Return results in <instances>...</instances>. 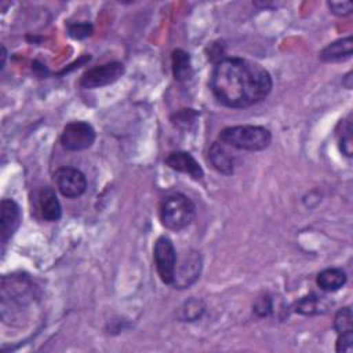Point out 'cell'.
<instances>
[{
	"mask_svg": "<svg viewBox=\"0 0 353 353\" xmlns=\"http://www.w3.org/2000/svg\"><path fill=\"white\" fill-rule=\"evenodd\" d=\"M353 54V39L352 36L342 38L326 46L320 52V60L324 62H342L350 60Z\"/></svg>",
	"mask_w": 353,
	"mask_h": 353,
	"instance_id": "obj_12",
	"label": "cell"
},
{
	"mask_svg": "<svg viewBox=\"0 0 353 353\" xmlns=\"http://www.w3.org/2000/svg\"><path fill=\"white\" fill-rule=\"evenodd\" d=\"M205 309H206V306H205L203 301L196 299V298L188 299L179 309V319L181 321H195L202 317V315L205 313Z\"/></svg>",
	"mask_w": 353,
	"mask_h": 353,
	"instance_id": "obj_17",
	"label": "cell"
},
{
	"mask_svg": "<svg viewBox=\"0 0 353 353\" xmlns=\"http://www.w3.org/2000/svg\"><path fill=\"white\" fill-rule=\"evenodd\" d=\"M210 87L220 104L232 109L253 106L268 97L272 78L260 64L244 58L220 60L212 73Z\"/></svg>",
	"mask_w": 353,
	"mask_h": 353,
	"instance_id": "obj_1",
	"label": "cell"
},
{
	"mask_svg": "<svg viewBox=\"0 0 353 353\" xmlns=\"http://www.w3.org/2000/svg\"><path fill=\"white\" fill-rule=\"evenodd\" d=\"M209 160L212 163V166L224 175H232L234 170H235V163L232 156L227 152V149L218 144L214 142L209 150Z\"/></svg>",
	"mask_w": 353,
	"mask_h": 353,
	"instance_id": "obj_14",
	"label": "cell"
},
{
	"mask_svg": "<svg viewBox=\"0 0 353 353\" xmlns=\"http://www.w3.org/2000/svg\"><path fill=\"white\" fill-rule=\"evenodd\" d=\"M124 73V65L122 62H108L101 67L89 69L80 79V87L83 89H98L109 86L117 82Z\"/></svg>",
	"mask_w": 353,
	"mask_h": 353,
	"instance_id": "obj_8",
	"label": "cell"
},
{
	"mask_svg": "<svg viewBox=\"0 0 353 353\" xmlns=\"http://www.w3.org/2000/svg\"><path fill=\"white\" fill-rule=\"evenodd\" d=\"M95 141V130L86 122H71L61 134V144L67 150L79 152L89 149Z\"/></svg>",
	"mask_w": 353,
	"mask_h": 353,
	"instance_id": "obj_6",
	"label": "cell"
},
{
	"mask_svg": "<svg viewBox=\"0 0 353 353\" xmlns=\"http://www.w3.org/2000/svg\"><path fill=\"white\" fill-rule=\"evenodd\" d=\"M335 349L338 353H352L353 352V331H345L338 334Z\"/></svg>",
	"mask_w": 353,
	"mask_h": 353,
	"instance_id": "obj_22",
	"label": "cell"
},
{
	"mask_svg": "<svg viewBox=\"0 0 353 353\" xmlns=\"http://www.w3.org/2000/svg\"><path fill=\"white\" fill-rule=\"evenodd\" d=\"M171 122L181 130H191L198 122V112L195 109H181L172 115Z\"/></svg>",
	"mask_w": 353,
	"mask_h": 353,
	"instance_id": "obj_19",
	"label": "cell"
},
{
	"mask_svg": "<svg viewBox=\"0 0 353 353\" xmlns=\"http://www.w3.org/2000/svg\"><path fill=\"white\" fill-rule=\"evenodd\" d=\"M54 183L65 198H79L87 190L86 175L73 167H61L54 174Z\"/></svg>",
	"mask_w": 353,
	"mask_h": 353,
	"instance_id": "obj_7",
	"label": "cell"
},
{
	"mask_svg": "<svg viewBox=\"0 0 353 353\" xmlns=\"http://www.w3.org/2000/svg\"><path fill=\"white\" fill-rule=\"evenodd\" d=\"M160 221L170 231L188 228L196 217L195 203L183 194H171L160 203Z\"/></svg>",
	"mask_w": 353,
	"mask_h": 353,
	"instance_id": "obj_2",
	"label": "cell"
},
{
	"mask_svg": "<svg viewBox=\"0 0 353 353\" xmlns=\"http://www.w3.org/2000/svg\"><path fill=\"white\" fill-rule=\"evenodd\" d=\"M327 6H328L330 12L338 17L349 16L353 10L352 2H328Z\"/></svg>",
	"mask_w": 353,
	"mask_h": 353,
	"instance_id": "obj_24",
	"label": "cell"
},
{
	"mask_svg": "<svg viewBox=\"0 0 353 353\" xmlns=\"http://www.w3.org/2000/svg\"><path fill=\"white\" fill-rule=\"evenodd\" d=\"M352 72H349L346 76H345V80H343V86L348 89V90H350L352 89Z\"/></svg>",
	"mask_w": 353,
	"mask_h": 353,
	"instance_id": "obj_25",
	"label": "cell"
},
{
	"mask_svg": "<svg viewBox=\"0 0 353 353\" xmlns=\"http://www.w3.org/2000/svg\"><path fill=\"white\" fill-rule=\"evenodd\" d=\"M330 304L327 302V299H324V297H317V295H306L302 297L301 299H298L293 309L294 312L304 315V316H313V315H320V313H326L328 310Z\"/></svg>",
	"mask_w": 353,
	"mask_h": 353,
	"instance_id": "obj_15",
	"label": "cell"
},
{
	"mask_svg": "<svg viewBox=\"0 0 353 353\" xmlns=\"http://www.w3.org/2000/svg\"><path fill=\"white\" fill-rule=\"evenodd\" d=\"M202 268H203V260L201 253L191 250L181 258L180 262L176 260L172 286L175 288H181V290L190 288L201 277Z\"/></svg>",
	"mask_w": 353,
	"mask_h": 353,
	"instance_id": "obj_5",
	"label": "cell"
},
{
	"mask_svg": "<svg viewBox=\"0 0 353 353\" xmlns=\"http://www.w3.org/2000/svg\"><path fill=\"white\" fill-rule=\"evenodd\" d=\"M23 214L20 206L13 199H3L0 206V236L6 246L21 225Z\"/></svg>",
	"mask_w": 353,
	"mask_h": 353,
	"instance_id": "obj_9",
	"label": "cell"
},
{
	"mask_svg": "<svg viewBox=\"0 0 353 353\" xmlns=\"http://www.w3.org/2000/svg\"><path fill=\"white\" fill-rule=\"evenodd\" d=\"M220 139L236 149L258 152L272 142V134L262 126H234L221 131Z\"/></svg>",
	"mask_w": 353,
	"mask_h": 353,
	"instance_id": "obj_3",
	"label": "cell"
},
{
	"mask_svg": "<svg viewBox=\"0 0 353 353\" xmlns=\"http://www.w3.org/2000/svg\"><path fill=\"white\" fill-rule=\"evenodd\" d=\"M166 164L179 172L190 175L191 179L199 181L205 176V171L196 159L188 152H171L167 159Z\"/></svg>",
	"mask_w": 353,
	"mask_h": 353,
	"instance_id": "obj_10",
	"label": "cell"
},
{
	"mask_svg": "<svg viewBox=\"0 0 353 353\" xmlns=\"http://www.w3.org/2000/svg\"><path fill=\"white\" fill-rule=\"evenodd\" d=\"M334 328L338 334L345 331H353V313L350 306L342 308L335 313Z\"/></svg>",
	"mask_w": 353,
	"mask_h": 353,
	"instance_id": "obj_20",
	"label": "cell"
},
{
	"mask_svg": "<svg viewBox=\"0 0 353 353\" xmlns=\"http://www.w3.org/2000/svg\"><path fill=\"white\" fill-rule=\"evenodd\" d=\"M68 34H69V36H71L72 39L82 41V39H86V38H89V36H91V34H93V25L89 24V23H76V24L69 25Z\"/></svg>",
	"mask_w": 353,
	"mask_h": 353,
	"instance_id": "obj_21",
	"label": "cell"
},
{
	"mask_svg": "<svg viewBox=\"0 0 353 353\" xmlns=\"http://www.w3.org/2000/svg\"><path fill=\"white\" fill-rule=\"evenodd\" d=\"M273 309V302H272V298L265 295V297H261L255 301L254 304V312L261 316V317H265V316H269L271 312Z\"/></svg>",
	"mask_w": 353,
	"mask_h": 353,
	"instance_id": "obj_23",
	"label": "cell"
},
{
	"mask_svg": "<svg viewBox=\"0 0 353 353\" xmlns=\"http://www.w3.org/2000/svg\"><path fill=\"white\" fill-rule=\"evenodd\" d=\"M153 260L157 275L164 284L174 282L175 266H176V251L170 238L160 236L153 247Z\"/></svg>",
	"mask_w": 353,
	"mask_h": 353,
	"instance_id": "obj_4",
	"label": "cell"
},
{
	"mask_svg": "<svg viewBox=\"0 0 353 353\" xmlns=\"http://www.w3.org/2000/svg\"><path fill=\"white\" fill-rule=\"evenodd\" d=\"M36 207L41 217L47 223H57L62 217L61 203L52 188H42L36 194Z\"/></svg>",
	"mask_w": 353,
	"mask_h": 353,
	"instance_id": "obj_11",
	"label": "cell"
},
{
	"mask_svg": "<svg viewBox=\"0 0 353 353\" xmlns=\"http://www.w3.org/2000/svg\"><path fill=\"white\" fill-rule=\"evenodd\" d=\"M172 73L175 80L188 82L192 79L194 69L191 64V57L184 50H174L172 53Z\"/></svg>",
	"mask_w": 353,
	"mask_h": 353,
	"instance_id": "obj_16",
	"label": "cell"
},
{
	"mask_svg": "<svg viewBox=\"0 0 353 353\" xmlns=\"http://www.w3.org/2000/svg\"><path fill=\"white\" fill-rule=\"evenodd\" d=\"M346 273L341 268H328L321 271L317 275L316 283L320 287V290L326 293H332L339 288H342L346 284Z\"/></svg>",
	"mask_w": 353,
	"mask_h": 353,
	"instance_id": "obj_13",
	"label": "cell"
},
{
	"mask_svg": "<svg viewBox=\"0 0 353 353\" xmlns=\"http://www.w3.org/2000/svg\"><path fill=\"white\" fill-rule=\"evenodd\" d=\"M339 126H341V133H338L339 149L346 157H352V155H353V133H352L350 115L346 119L341 120Z\"/></svg>",
	"mask_w": 353,
	"mask_h": 353,
	"instance_id": "obj_18",
	"label": "cell"
}]
</instances>
